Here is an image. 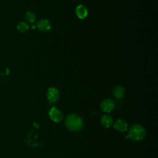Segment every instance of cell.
Listing matches in <instances>:
<instances>
[{"label":"cell","instance_id":"6da1fadb","mask_svg":"<svg viewBox=\"0 0 158 158\" xmlns=\"http://www.w3.org/2000/svg\"><path fill=\"white\" fill-rule=\"evenodd\" d=\"M65 125L69 130L72 131H78L83 128V122L79 115L71 114L65 118Z\"/></svg>","mask_w":158,"mask_h":158},{"label":"cell","instance_id":"7a4b0ae2","mask_svg":"<svg viewBox=\"0 0 158 158\" xmlns=\"http://www.w3.org/2000/svg\"><path fill=\"white\" fill-rule=\"evenodd\" d=\"M145 136L146 130L144 127L140 125H133L128 130V136L135 141H138L143 139Z\"/></svg>","mask_w":158,"mask_h":158},{"label":"cell","instance_id":"3957f363","mask_svg":"<svg viewBox=\"0 0 158 158\" xmlns=\"http://www.w3.org/2000/svg\"><path fill=\"white\" fill-rule=\"evenodd\" d=\"M46 95L49 102L51 104H55L59 100L60 93L57 88L51 87L48 89Z\"/></svg>","mask_w":158,"mask_h":158},{"label":"cell","instance_id":"277c9868","mask_svg":"<svg viewBox=\"0 0 158 158\" xmlns=\"http://www.w3.org/2000/svg\"><path fill=\"white\" fill-rule=\"evenodd\" d=\"M49 116L53 122L56 123L60 122L64 118L62 112L56 107H52L50 109L49 111Z\"/></svg>","mask_w":158,"mask_h":158},{"label":"cell","instance_id":"5b68a950","mask_svg":"<svg viewBox=\"0 0 158 158\" xmlns=\"http://www.w3.org/2000/svg\"><path fill=\"white\" fill-rule=\"evenodd\" d=\"M101 108L104 112L110 113L115 108V102L111 99H106L102 101L101 104Z\"/></svg>","mask_w":158,"mask_h":158},{"label":"cell","instance_id":"8992f818","mask_svg":"<svg viewBox=\"0 0 158 158\" xmlns=\"http://www.w3.org/2000/svg\"><path fill=\"white\" fill-rule=\"evenodd\" d=\"M36 25L39 30L44 32L48 31L51 28V24L50 22L46 19H42L38 21Z\"/></svg>","mask_w":158,"mask_h":158},{"label":"cell","instance_id":"52a82bcc","mask_svg":"<svg viewBox=\"0 0 158 158\" xmlns=\"http://www.w3.org/2000/svg\"><path fill=\"white\" fill-rule=\"evenodd\" d=\"M114 127L116 130L120 132H125L128 130L127 123L122 118L117 119L114 125Z\"/></svg>","mask_w":158,"mask_h":158},{"label":"cell","instance_id":"ba28073f","mask_svg":"<svg viewBox=\"0 0 158 158\" xmlns=\"http://www.w3.org/2000/svg\"><path fill=\"white\" fill-rule=\"evenodd\" d=\"M75 13L79 19H83L87 17L88 12L85 6L78 5L75 9Z\"/></svg>","mask_w":158,"mask_h":158},{"label":"cell","instance_id":"9c48e42d","mask_svg":"<svg viewBox=\"0 0 158 158\" xmlns=\"http://www.w3.org/2000/svg\"><path fill=\"white\" fill-rule=\"evenodd\" d=\"M101 123L102 125L105 128H109L113 124L112 117L107 114L104 115L101 119Z\"/></svg>","mask_w":158,"mask_h":158},{"label":"cell","instance_id":"30bf717a","mask_svg":"<svg viewBox=\"0 0 158 158\" xmlns=\"http://www.w3.org/2000/svg\"><path fill=\"white\" fill-rule=\"evenodd\" d=\"M113 96L116 98V99H121L124 96L125 94V89L123 86L118 85L115 86L114 88L113 92H112Z\"/></svg>","mask_w":158,"mask_h":158},{"label":"cell","instance_id":"8fae6325","mask_svg":"<svg viewBox=\"0 0 158 158\" xmlns=\"http://www.w3.org/2000/svg\"><path fill=\"white\" fill-rule=\"evenodd\" d=\"M25 19L27 22H30V23H33L36 20V15L34 12H31V11H28V12H26V14L25 15Z\"/></svg>","mask_w":158,"mask_h":158},{"label":"cell","instance_id":"7c38bea8","mask_svg":"<svg viewBox=\"0 0 158 158\" xmlns=\"http://www.w3.org/2000/svg\"><path fill=\"white\" fill-rule=\"evenodd\" d=\"M28 24L26 23V22H20L17 26V30L21 32V33H25L26 32L28 29Z\"/></svg>","mask_w":158,"mask_h":158},{"label":"cell","instance_id":"4fadbf2b","mask_svg":"<svg viewBox=\"0 0 158 158\" xmlns=\"http://www.w3.org/2000/svg\"><path fill=\"white\" fill-rule=\"evenodd\" d=\"M31 28H32L33 29L35 28V25H32V26H31Z\"/></svg>","mask_w":158,"mask_h":158}]
</instances>
